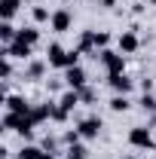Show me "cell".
I'll use <instances>...</instances> for the list:
<instances>
[{
  "mask_svg": "<svg viewBox=\"0 0 156 159\" xmlns=\"http://www.w3.org/2000/svg\"><path fill=\"white\" fill-rule=\"evenodd\" d=\"M19 159H43V150L40 147H21V153H19Z\"/></svg>",
  "mask_w": 156,
  "mask_h": 159,
  "instance_id": "ac0fdd59",
  "label": "cell"
},
{
  "mask_svg": "<svg viewBox=\"0 0 156 159\" xmlns=\"http://www.w3.org/2000/svg\"><path fill=\"white\" fill-rule=\"evenodd\" d=\"M43 150H55V141H52V138H43Z\"/></svg>",
  "mask_w": 156,
  "mask_h": 159,
  "instance_id": "83f0119b",
  "label": "cell"
},
{
  "mask_svg": "<svg viewBox=\"0 0 156 159\" xmlns=\"http://www.w3.org/2000/svg\"><path fill=\"white\" fill-rule=\"evenodd\" d=\"M77 132L83 135V138H98V132H101V119H98V116H86V119H80Z\"/></svg>",
  "mask_w": 156,
  "mask_h": 159,
  "instance_id": "5b68a950",
  "label": "cell"
},
{
  "mask_svg": "<svg viewBox=\"0 0 156 159\" xmlns=\"http://www.w3.org/2000/svg\"><path fill=\"white\" fill-rule=\"evenodd\" d=\"M6 55H9V58H31V46H25V43H19V40H12V43L6 46Z\"/></svg>",
  "mask_w": 156,
  "mask_h": 159,
  "instance_id": "30bf717a",
  "label": "cell"
},
{
  "mask_svg": "<svg viewBox=\"0 0 156 159\" xmlns=\"http://www.w3.org/2000/svg\"><path fill=\"white\" fill-rule=\"evenodd\" d=\"M98 55H101V64L107 67V74H122V70H126V58H122V52H110V49H101Z\"/></svg>",
  "mask_w": 156,
  "mask_h": 159,
  "instance_id": "7a4b0ae2",
  "label": "cell"
},
{
  "mask_svg": "<svg viewBox=\"0 0 156 159\" xmlns=\"http://www.w3.org/2000/svg\"><path fill=\"white\" fill-rule=\"evenodd\" d=\"M46 58L52 67H61L64 70V58H67V49H61L58 43H49V49H46Z\"/></svg>",
  "mask_w": 156,
  "mask_h": 159,
  "instance_id": "52a82bcc",
  "label": "cell"
},
{
  "mask_svg": "<svg viewBox=\"0 0 156 159\" xmlns=\"http://www.w3.org/2000/svg\"><path fill=\"white\" fill-rule=\"evenodd\" d=\"M28 77H43V61H34V64H31V67H28Z\"/></svg>",
  "mask_w": 156,
  "mask_h": 159,
  "instance_id": "7402d4cb",
  "label": "cell"
},
{
  "mask_svg": "<svg viewBox=\"0 0 156 159\" xmlns=\"http://www.w3.org/2000/svg\"><path fill=\"white\" fill-rule=\"evenodd\" d=\"M129 141H132V147H144V150H153L156 147L150 129H132V132H129Z\"/></svg>",
  "mask_w": 156,
  "mask_h": 159,
  "instance_id": "3957f363",
  "label": "cell"
},
{
  "mask_svg": "<svg viewBox=\"0 0 156 159\" xmlns=\"http://www.w3.org/2000/svg\"><path fill=\"white\" fill-rule=\"evenodd\" d=\"M52 119H55V122H64V119H67V110H64V107H52Z\"/></svg>",
  "mask_w": 156,
  "mask_h": 159,
  "instance_id": "cb8c5ba5",
  "label": "cell"
},
{
  "mask_svg": "<svg viewBox=\"0 0 156 159\" xmlns=\"http://www.w3.org/2000/svg\"><path fill=\"white\" fill-rule=\"evenodd\" d=\"M43 159H52V153H43Z\"/></svg>",
  "mask_w": 156,
  "mask_h": 159,
  "instance_id": "f546056e",
  "label": "cell"
},
{
  "mask_svg": "<svg viewBox=\"0 0 156 159\" xmlns=\"http://www.w3.org/2000/svg\"><path fill=\"white\" fill-rule=\"evenodd\" d=\"M16 9H19V0H0V16H3V21L12 19Z\"/></svg>",
  "mask_w": 156,
  "mask_h": 159,
  "instance_id": "9a60e30c",
  "label": "cell"
},
{
  "mask_svg": "<svg viewBox=\"0 0 156 159\" xmlns=\"http://www.w3.org/2000/svg\"><path fill=\"white\" fill-rule=\"evenodd\" d=\"M80 101H86V104H89V101H95V92H92L89 86H86V89H80Z\"/></svg>",
  "mask_w": 156,
  "mask_h": 159,
  "instance_id": "d4e9b609",
  "label": "cell"
},
{
  "mask_svg": "<svg viewBox=\"0 0 156 159\" xmlns=\"http://www.w3.org/2000/svg\"><path fill=\"white\" fill-rule=\"evenodd\" d=\"M16 40H19V43H25V46H34V43L40 40V31H37V28H21Z\"/></svg>",
  "mask_w": 156,
  "mask_h": 159,
  "instance_id": "5bb4252c",
  "label": "cell"
},
{
  "mask_svg": "<svg viewBox=\"0 0 156 159\" xmlns=\"http://www.w3.org/2000/svg\"><path fill=\"white\" fill-rule=\"evenodd\" d=\"M126 159H135V156H126Z\"/></svg>",
  "mask_w": 156,
  "mask_h": 159,
  "instance_id": "1f68e13d",
  "label": "cell"
},
{
  "mask_svg": "<svg viewBox=\"0 0 156 159\" xmlns=\"http://www.w3.org/2000/svg\"><path fill=\"white\" fill-rule=\"evenodd\" d=\"M80 138H83L80 132H67V135H64V144H67V147H74V144H77Z\"/></svg>",
  "mask_w": 156,
  "mask_h": 159,
  "instance_id": "484cf974",
  "label": "cell"
},
{
  "mask_svg": "<svg viewBox=\"0 0 156 159\" xmlns=\"http://www.w3.org/2000/svg\"><path fill=\"white\" fill-rule=\"evenodd\" d=\"M110 107H113L117 113H122V110H129V107H132V101L126 98V95H117V98L110 101Z\"/></svg>",
  "mask_w": 156,
  "mask_h": 159,
  "instance_id": "d6986e66",
  "label": "cell"
},
{
  "mask_svg": "<svg viewBox=\"0 0 156 159\" xmlns=\"http://www.w3.org/2000/svg\"><path fill=\"white\" fill-rule=\"evenodd\" d=\"M64 83H67V86H71V89H86V70H83V67H67V70H64Z\"/></svg>",
  "mask_w": 156,
  "mask_h": 159,
  "instance_id": "277c9868",
  "label": "cell"
},
{
  "mask_svg": "<svg viewBox=\"0 0 156 159\" xmlns=\"http://www.w3.org/2000/svg\"><path fill=\"white\" fill-rule=\"evenodd\" d=\"M16 37H19V31H16V28H12L9 21H3V25H0V40H3V43L9 46V43H12Z\"/></svg>",
  "mask_w": 156,
  "mask_h": 159,
  "instance_id": "2e32d148",
  "label": "cell"
},
{
  "mask_svg": "<svg viewBox=\"0 0 156 159\" xmlns=\"http://www.w3.org/2000/svg\"><path fill=\"white\" fill-rule=\"evenodd\" d=\"M64 3H67V0H64Z\"/></svg>",
  "mask_w": 156,
  "mask_h": 159,
  "instance_id": "d6a6232c",
  "label": "cell"
},
{
  "mask_svg": "<svg viewBox=\"0 0 156 159\" xmlns=\"http://www.w3.org/2000/svg\"><path fill=\"white\" fill-rule=\"evenodd\" d=\"M107 83H110V89H113L117 95H129V92H132V80L126 77V70H122V74H110Z\"/></svg>",
  "mask_w": 156,
  "mask_h": 159,
  "instance_id": "8992f818",
  "label": "cell"
},
{
  "mask_svg": "<svg viewBox=\"0 0 156 159\" xmlns=\"http://www.w3.org/2000/svg\"><path fill=\"white\" fill-rule=\"evenodd\" d=\"M6 107H9V113H31V104L19 95H9L6 98Z\"/></svg>",
  "mask_w": 156,
  "mask_h": 159,
  "instance_id": "8fae6325",
  "label": "cell"
},
{
  "mask_svg": "<svg viewBox=\"0 0 156 159\" xmlns=\"http://www.w3.org/2000/svg\"><path fill=\"white\" fill-rule=\"evenodd\" d=\"M113 3H117V0H101V6H113Z\"/></svg>",
  "mask_w": 156,
  "mask_h": 159,
  "instance_id": "f1b7e54d",
  "label": "cell"
},
{
  "mask_svg": "<svg viewBox=\"0 0 156 159\" xmlns=\"http://www.w3.org/2000/svg\"><path fill=\"white\" fill-rule=\"evenodd\" d=\"M150 3H153V6H156V0H150Z\"/></svg>",
  "mask_w": 156,
  "mask_h": 159,
  "instance_id": "4dcf8cb0",
  "label": "cell"
},
{
  "mask_svg": "<svg viewBox=\"0 0 156 159\" xmlns=\"http://www.w3.org/2000/svg\"><path fill=\"white\" fill-rule=\"evenodd\" d=\"M135 49H138V37H135V31H122V34H119V52L132 55Z\"/></svg>",
  "mask_w": 156,
  "mask_h": 159,
  "instance_id": "9c48e42d",
  "label": "cell"
},
{
  "mask_svg": "<svg viewBox=\"0 0 156 159\" xmlns=\"http://www.w3.org/2000/svg\"><path fill=\"white\" fill-rule=\"evenodd\" d=\"M92 49H95V34L86 31V34L80 37V52H92Z\"/></svg>",
  "mask_w": 156,
  "mask_h": 159,
  "instance_id": "e0dca14e",
  "label": "cell"
},
{
  "mask_svg": "<svg viewBox=\"0 0 156 159\" xmlns=\"http://www.w3.org/2000/svg\"><path fill=\"white\" fill-rule=\"evenodd\" d=\"M52 31H58V34H64V31H71V12H67V9H58V12H52Z\"/></svg>",
  "mask_w": 156,
  "mask_h": 159,
  "instance_id": "ba28073f",
  "label": "cell"
},
{
  "mask_svg": "<svg viewBox=\"0 0 156 159\" xmlns=\"http://www.w3.org/2000/svg\"><path fill=\"white\" fill-rule=\"evenodd\" d=\"M31 119H34V122L52 119V104H37V107H31Z\"/></svg>",
  "mask_w": 156,
  "mask_h": 159,
  "instance_id": "4fadbf2b",
  "label": "cell"
},
{
  "mask_svg": "<svg viewBox=\"0 0 156 159\" xmlns=\"http://www.w3.org/2000/svg\"><path fill=\"white\" fill-rule=\"evenodd\" d=\"M107 43H110V37H107L104 31H101V34H98V31H95V46H98V49H104Z\"/></svg>",
  "mask_w": 156,
  "mask_h": 159,
  "instance_id": "603a6c76",
  "label": "cell"
},
{
  "mask_svg": "<svg viewBox=\"0 0 156 159\" xmlns=\"http://www.w3.org/2000/svg\"><path fill=\"white\" fill-rule=\"evenodd\" d=\"M64 159H86V150H83L80 144H74V147L67 150V156H64Z\"/></svg>",
  "mask_w": 156,
  "mask_h": 159,
  "instance_id": "ffe728a7",
  "label": "cell"
},
{
  "mask_svg": "<svg viewBox=\"0 0 156 159\" xmlns=\"http://www.w3.org/2000/svg\"><path fill=\"white\" fill-rule=\"evenodd\" d=\"M77 104H80V92H77V89H67V92H64V95L58 98V107H64L67 113H71Z\"/></svg>",
  "mask_w": 156,
  "mask_h": 159,
  "instance_id": "7c38bea8",
  "label": "cell"
},
{
  "mask_svg": "<svg viewBox=\"0 0 156 159\" xmlns=\"http://www.w3.org/2000/svg\"><path fill=\"white\" fill-rule=\"evenodd\" d=\"M141 107H144V110H156V98L150 95V92H144V98H141Z\"/></svg>",
  "mask_w": 156,
  "mask_h": 159,
  "instance_id": "44dd1931",
  "label": "cell"
},
{
  "mask_svg": "<svg viewBox=\"0 0 156 159\" xmlns=\"http://www.w3.org/2000/svg\"><path fill=\"white\" fill-rule=\"evenodd\" d=\"M34 119L31 113H6L3 116V129H9V132H19L21 138H31V132H34Z\"/></svg>",
  "mask_w": 156,
  "mask_h": 159,
  "instance_id": "6da1fadb",
  "label": "cell"
},
{
  "mask_svg": "<svg viewBox=\"0 0 156 159\" xmlns=\"http://www.w3.org/2000/svg\"><path fill=\"white\" fill-rule=\"evenodd\" d=\"M34 19H37V21H46V19H52V16H49L43 6H37V9H34Z\"/></svg>",
  "mask_w": 156,
  "mask_h": 159,
  "instance_id": "4316f807",
  "label": "cell"
}]
</instances>
